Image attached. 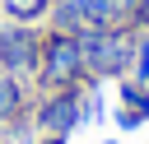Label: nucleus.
<instances>
[{"mask_svg": "<svg viewBox=\"0 0 149 144\" xmlns=\"http://www.w3.org/2000/svg\"><path fill=\"white\" fill-rule=\"evenodd\" d=\"M33 84L42 93H61V88H88V65H84V51H79V37L74 33H56L47 28L42 37V60H37V74Z\"/></svg>", "mask_w": 149, "mask_h": 144, "instance_id": "1", "label": "nucleus"}, {"mask_svg": "<svg viewBox=\"0 0 149 144\" xmlns=\"http://www.w3.org/2000/svg\"><path fill=\"white\" fill-rule=\"evenodd\" d=\"M79 51L88 65V79H126L130 74V56H135V28H79Z\"/></svg>", "mask_w": 149, "mask_h": 144, "instance_id": "2", "label": "nucleus"}, {"mask_svg": "<svg viewBox=\"0 0 149 144\" xmlns=\"http://www.w3.org/2000/svg\"><path fill=\"white\" fill-rule=\"evenodd\" d=\"M42 37H47L42 23H5V33H0V74H14L23 84H33L37 60H42Z\"/></svg>", "mask_w": 149, "mask_h": 144, "instance_id": "3", "label": "nucleus"}, {"mask_svg": "<svg viewBox=\"0 0 149 144\" xmlns=\"http://www.w3.org/2000/svg\"><path fill=\"white\" fill-rule=\"evenodd\" d=\"M33 135H65L84 125V88H61V93H42L28 111Z\"/></svg>", "mask_w": 149, "mask_h": 144, "instance_id": "4", "label": "nucleus"}, {"mask_svg": "<svg viewBox=\"0 0 149 144\" xmlns=\"http://www.w3.org/2000/svg\"><path fill=\"white\" fill-rule=\"evenodd\" d=\"M28 111H33V84H23L14 74H0V130L28 121Z\"/></svg>", "mask_w": 149, "mask_h": 144, "instance_id": "5", "label": "nucleus"}, {"mask_svg": "<svg viewBox=\"0 0 149 144\" xmlns=\"http://www.w3.org/2000/svg\"><path fill=\"white\" fill-rule=\"evenodd\" d=\"M121 88V107L135 116V121H149V84H135V79H116Z\"/></svg>", "mask_w": 149, "mask_h": 144, "instance_id": "6", "label": "nucleus"}, {"mask_svg": "<svg viewBox=\"0 0 149 144\" xmlns=\"http://www.w3.org/2000/svg\"><path fill=\"white\" fill-rule=\"evenodd\" d=\"M47 9H51V0H0V14L9 23H37V19H47Z\"/></svg>", "mask_w": 149, "mask_h": 144, "instance_id": "7", "label": "nucleus"}, {"mask_svg": "<svg viewBox=\"0 0 149 144\" xmlns=\"http://www.w3.org/2000/svg\"><path fill=\"white\" fill-rule=\"evenodd\" d=\"M126 79L149 84V33H140V37H135V56H130V74H126Z\"/></svg>", "mask_w": 149, "mask_h": 144, "instance_id": "8", "label": "nucleus"}, {"mask_svg": "<svg viewBox=\"0 0 149 144\" xmlns=\"http://www.w3.org/2000/svg\"><path fill=\"white\" fill-rule=\"evenodd\" d=\"M116 125H121V130H140V125H144V121H135V116H130V111H126V107H116Z\"/></svg>", "mask_w": 149, "mask_h": 144, "instance_id": "9", "label": "nucleus"}, {"mask_svg": "<svg viewBox=\"0 0 149 144\" xmlns=\"http://www.w3.org/2000/svg\"><path fill=\"white\" fill-rule=\"evenodd\" d=\"M37 144H65V135H37Z\"/></svg>", "mask_w": 149, "mask_h": 144, "instance_id": "10", "label": "nucleus"}, {"mask_svg": "<svg viewBox=\"0 0 149 144\" xmlns=\"http://www.w3.org/2000/svg\"><path fill=\"white\" fill-rule=\"evenodd\" d=\"M0 144H14V135H0Z\"/></svg>", "mask_w": 149, "mask_h": 144, "instance_id": "11", "label": "nucleus"}, {"mask_svg": "<svg viewBox=\"0 0 149 144\" xmlns=\"http://www.w3.org/2000/svg\"><path fill=\"white\" fill-rule=\"evenodd\" d=\"M5 23H9V19H5V14H0V33H5Z\"/></svg>", "mask_w": 149, "mask_h": 144, "instance_id": "12", "label": "nucleus"}, {"mask_svg": "<svg viewBox=\"0 0 149 144\" xmlns=\"http://www.w3.org/2000/svg\"><path fill=\"white\" fill-rule=\"evenodd\" d=\"M107 144H116V139H107Z\"/></svg>", "mask_w": 149, "mask_h": 144, "instance_id": "13", "label": "nucleus"}]
</instances>
